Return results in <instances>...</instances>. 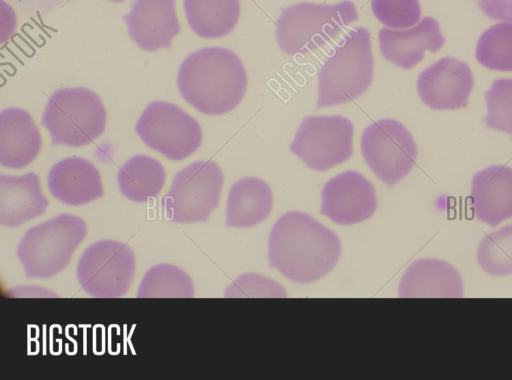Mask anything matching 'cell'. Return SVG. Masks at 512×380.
Listing matches in <instances>:
<instances>
[{
  "label": "cell",
  "instance_id": "obj_6",
  "mask_svg": "<svg viewBox=\"0 0 512 380\" xmlns=\"http://www.w3.org/2000/svg\"><path fill=\"white\" fill-rule=\"evenodd\" d=\"M107 113L99 96L88 88H60L52 93L42 115V126L53 146L82 147L102 135Z\"/></svg>",
  "mask_w": 512,
  "mask_h": 380
},
{
  "label": "cell",
  "instance_id": "obj_7",
  "mask_svg": "<svg viewBox=\"0 0 512 380\" xmlns=\"http://www.w3.org/2000/svg\"><path fill=\"white\" fill-rule=\"evenodd\" d=\"M223 182V173L213 161H196L181 169L161 200L165 218L180 224L208 220L219 204Z\"/></svg>",
  "mask_w": 512,
  "mask_h": 380
},
{
  "label": "cell",
  "instance_id": "obj_15",
  "mask_svg": "<svg viewBox=\"0 0 512 380\" xmlns=\"http://www.w3.org/2000/svg\"><path fill=\"white\" fill-rule=\"evenodd\" d=\"M378 37L384 58L403 69L413 68L422 61L425 51L435 53L445 43L439 23L430 16L404 30L381 28Z\"/></svg>",
  "mask_w": 512,
  "mask_h": 380
},
{
  "label": "cell",
  "instance_id": "obj_21",
  "mask_svg": "<svg viewBox=\"0 0 512 380\" xmlns=\"http://www.w3.org/2000/svg\"><path fill=\"white\" fill-rule=\"evenodd\" d=\"M273 206L269 185L256 177L236 181L228 194L226 225L228 227H252L264 221Z\"/></svg>",
  "mask_w": 512,
  "mask_h": 380
},
{
  "label": "cell",
  "instance_id": "obj_1",
  "mask_svg": "<svg viewBox=\"0 0 512 380\" xmlns=\"http://www.w3.org/2000/svg\"><path fill=\"white\" fill-rule=\"evenodd\" d=\"M340 253L338 236L303 212L282 215L270 232V267L297 283H312L326 276Z\"/></svg>",
  "mask_w": 512,
  "mask_h": 380
},
{
  "label": "cell",
  "instance_id": "obj_4",
  "mask_svg": "<svg viewBox=\"0 0 512 380\" xmlns=\"http://www.w3.org/2000/svg\"><path fill=\"white\" fill-rule=\"evenodd\" d=\"M358 18L348 0L334 5L302 2L281 10L276 39L284 53L305 55L334 40Z\"/></svg>",
  "mask_w": 512,
  "mask_h": 380
},
{
  "label": "cell",
  "instance_id": "obj_11",
  "mask_svg": "<svg viewBox=\"0 0 512 380\" xmlns=\"http://www.w3.org/2000/svg\"><path fill=\"white\" fill-rule=\"evenodd\" d=\"M361 151L369 168L389 186L407 176L417 158L411 133L393 119L370 124L362 134Z\"/></svg>",
  "mask_w": 512,
  "mask_h": 380
},
{
  "label": "cell",
  "instance_id": "obj_12",
  "mask_svg": "<svg viewBox=\"0 0 512 380\" xmlns=\"http://www.w3.org/2000/svg\"><path fill=\"white\" fill-rule=\"evenodd\" d=\"M474 86L472 71L465 61L443 57L418 76L421 101L434 110L465 108Z\"/></svg>",
  "mask_w": 512,
  "mask_h": 380
},
{
  "label": "cell",
  "instance_id": "obj_29",
  "mask_svg": "<svg viewBox=\"0 0 512 380\" xmlns=\"http://www.w3.org/2000/svg\"><path fill=\"white\" fill-rule=\"evenodd\" d=\"M480 11L492 20L512 21V0H474Z\"/></svg>",
  "mask_w": 512,
  "mask_h": 380
},
{
  "label": "cell",
  "instance_id": "obj_16",
  "mask_svg": "<svg viewBox=\"0 0 512 380\" xmlns=\"http://www.w3.org/2000/svg\"><path fill=\"white\" fill-rule=\"evenodd\" d=\"M50 194L70 206H80L103 196L101 175L96 166L81 157H68L50 169L47 176Z\"/></svg>",
  "mask_w": 512,
  "mask_h": 380
},
{
  "label": "cell",
  "instance_id": "obj_26",
  "mask_svg": "<svg viewBox=\"0 0 512 380\" xmlns=\"http://www.w3.org/2000/svg\"><path fill=\"white\" fill-rule=\"evenodd\" d=\"M481 268L494 276L512 274V224L486 235L477 250Z\"/></svg>",
  "mask_w": 512,
  "mask_h": 380
},
{
  "label": "cell",
  "instance_id": "obj_31",
  "mask_svg": "<svg viewBox=\"0 0 512 380\" xmlns=\"http://www.w3.org/2000/svg\"><path fill=\"white\" fill-rule=\"evenodd\" d=\"M109 1H113V2H123L125 0H109Z\"/></svg>",
  "mask_w": 512,
  "mask_h": 380
},
{
  "label": "cell",
  "instance_id": "obj_17",
  "mask_svg": "<svg viewBox=\"0 0 512 380\" xmlns=\"http://www.w3.org/2000/svg\"><path fill=\"white\" fill-rule=\"evenodd\" d=\"M471 207L475 217L495 227L512 217V168L495 165L472 178Z\"/></svg>",
  "mask_w": 512,
  "mask_h": 380
},
{
  "label": "cell",
  "instance_id": "obj_22",
  "mask_svg": "<svg viewBox=\"0 0 512 380\" xmlns=\"http://www.w3.org/2000/svg\"><path fill=\"white\" fill-rule=\"evenodd\" d=\"M189 26L203 38H220L229 34L240 16L239 0H183Z\"/></svg>",
  "mask_w": 512,
  "mask_h": 380
},
{
  "label": "cell",
  "instance_id": "obj_3",
  "mask_svg": "<svg viewBox=\"0 0 512 380\" xmlns=\"http://www.w3.org/2000/svg\"><path fill=\"white\" fill-rule=\"evenodd\" d=\"M370 33L356 27L348 31L321 66L317 109L351 102L361 96L373 79Z\"/></svg>",
  "mask_w": 512,
  "mask_h": 380
},
{
  "label": "cell",
  "instance_id": "obj_24",
  "mask_svg": "<svg viewBox=\"0 0 512 380\" xmlns=\"http://www.w3.org/2000/svg\"><path fill=\"white\" fill-rule=\"evenodd\" d=\"M138 298H192L194 284L188 274L173 264H157L143 276Z\"/></svg>",
  "mask_w": 512,
  "mask_h": 380
},
{
  "label": "cell",
  "instance_id": "obj_9",
  "mask_svg": "<svg viewBox=\"0 0 512 380\" xmlns=\"http://www.w3.org/2000/svg\"><path fill=\"white\" fill-rule=\"evenodd\" d=\"M131 248L115 240H100L88 246L78 260L76 276L81 288L97 298L124 296L135 276Z\"/></svg>",
  "mask_w": 512,
  "mask_h": 380
},
{
  "label": "cell",
  "instance_id": "obj_20",
  "mask_svg": "<svg viewBox=\"0 0 512 380\" xmlns=\"http://www.w3.org/2000/svg\"><path fill=\"white\" fill-rule=\"evenodd\" d=\"M399 296L459 298L463 296V283L458 271L449 263L422 259L405 271L399 285Z\"/></svg>",
  "mask_w": 512,
  "mask_h": 380
},
{
  "label": "cell",
  "instance_id": "obj_25",
  "mask_svg": "<svg viewBox=\"0 0 512 380\" xmlns=\"http://www.w3.org/2000/svg\"><path fill=\"white\" fill-rule=\"evenodd\" d=\"M476 60L485 68L512 71V21L489 27L480 36L475 50Z\"/></svg>",
  "mask_w": 512,
  "mask_h": 380
},
{
  "label": "cell",
  "instance_id": "obj_10",
  "mask_svg": "<svg viewBox=\"0 0 512 380\" xmlns=\"http://www.w3.org/2000/svg\"><path fill=\"white\" fill-rule=\"evenodd\" d=\"M353 134V124L346 117L308 116L302 120L290 150L309 168L326 171L352 156Z\"/></svg>",
  "mask_w": 512,
  "mask_h": 380
},
{
  "label": "cell",
  "instance_id": "obj_5",
  "mask_svg": "<svg viewBox=\"0 0 512 380\" xmlns=\"http://www.w3.org/2000/svg\"><path fill=\"white\" fill-rule=\"evenodd\" d=\"M86 234L85 221L66 213L29 228L17 247L26 277L49 279L60 273Z\"/></svg>",
  "mask_w": 512,
  "mask_h": 380
},
{
  "label": "cell",
  "instance_id": "obj_14",
  "mask_svg": "<svg viewBox=\"0 0 512 380\" xmlns=\"http://www.w3.org/2000/svg\"><path fill=\"white\" fill-rule=\"evenodd\" d=\"M123 20L130 38L146 51L170 48L180 32L175 0H135Z\"/></svg>",
  "mask_w": 512,
  "mask_h": 380
},
{
  "label": "cell",
  "instance_id": "obj_13",
  "mask_svg": "<svg viewBox=\"0 0 512 380\" xmlns=\"http://www.w3.org/2000/svg\"><path fill=\"white\" fill-rule=\"evenodd\" d=\"M321 213L333 222L352 225L370 218L377 208L372 183L357 171L330 179L322 190Z\"/></svg>",
  "mask_w": 512,
  "mask_h": 380
},
{
  "label": "cell",
  "instance_id": "obj_27",
  "mask_svg": "<svg viewBox=\"0 0 512 380\" xmlns=\"http://www.w3.org/2000/svg\"><path fill=\"white\" fill-rule=\"evenodd\" d=\"M487 128L508 133L512 138V78H497L484 94Z\"/></svg>",
  "mask_w": 512,
  "mask_h": 380
},
{
  "label": "cell",
  "instance_id": "obj_8",
  "mask_svg": "<svg viewBox=\"0 0 512 380\" xmlns=\"http://www.w3.org/2000/svg\"><path fill=\"white\" fill-rule=\"evenodd\" d=\"M135 131L147 147L172 161L192 155L203 139L197 120L177 105L164 101H154L144 109Z\"/></svg>",
  "mask_w": 512,
  "mask_h": 380
},
{
  "label": "cell",
  "instance_id": "obj_28",
  "mask_svg": "<svg viewBox=\"0 0 512 380\" xmlns=\"http://www.w3.org/2000/svg\"><path fill=\"white\" fill-rule=\"evenodd\" d=\"M371 8L382 24L395 29L414 26L421 17L418 0H371Z\"/></svg>",
  "mask_w": 512,
  "mask_h": 380
},
{
  "label": "cell",
  "instance_id": "obj_30",
  "mask_svg": "<svg viewBox=\"0 0 512 380\" xmlns=\"http://www.w3.org/2000/svg\"><path fill=\"white\" fill-rule=\"evenodd\" d=\"M21 288L26 290L27 292L20 291V290H17L14 288L10 291V292H14V293H10V294L15 297H56L55 293H53L49 290H46L43 287L24 286Z\"/></svg>",
  "mask_w": 512,
  "mask_h": 380
},
{
  "label": "cell",
  "instance_id": "obj_18",
  "mask_svg": "<svg viewBox=\"0 0 512 380\" xmlns=\"http://www.w3.org/2000/svg\"><path fill=\"white\" fill-rule=\"evenodd\" d=\"M42 137L32 116L20 108H6L0 113V164L22 169L38 156Z\"/></svg>",
  "mask_w": 512,
  "mask_h": 380
},
{
  "label": "cell",
  "instance_id": "obj_2",
  "mask_svg": "<svg viewBox=\"0 0 512 380\" xmlns=\"http://www.w3.org/2000/svg\"><path fill=\"white\" fill-rule=\"evenodd\" d=\"M182 98L206 115H221L236 108L247 87L240 58L222 47L199 49L182 62L177 76Z\"/></svg>",
  "mask_w": 512,
  "mask_h": 380
},
{
  "label": "cell",
  "instance_id": "obj_23",
  "mask_svg": "<svg viewBox=\"0 0 512 380\" xmlns=\"http://www.w3.org/2000/svg\"><path fill=\"white\" fill-rule=\"evenodd\" d=\"M166 172L163 165L150 156L136 155L118 170L117 183L129 200L143 203L159 195L164 187Z\"/></svg>",
  "mask_w": 512,
  "mask_h": 380
},
{
  "label": "cell",
  "instance_id": "obj_19",
  "mask_svg": "<svg viewBox=\"0 0 512 380\" xmlns=\"http://www.w3.org/2000/svg\"><path fill=\"white\" fill-rule=\"evenodd\" d=\"M49 205L39 176L28 172L21 176L0 175V224L15 228L42 215Z\"/></svg>",
  "mask_w": 512,
  "mask_h": 380
}]
</instances>
